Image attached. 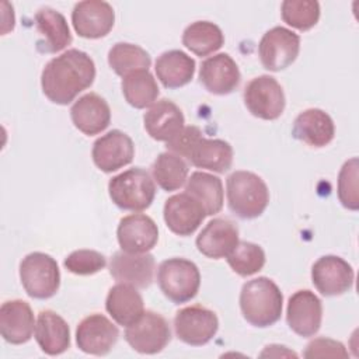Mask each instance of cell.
<instances>
[{"mask_svg":"<svg viewBox=\"0 0 359 359\" xmlns=\"http://www.w3.org/2000/svg\"><path fill=\"white\" fill-rule=\"evenodd\" d=\"M95 79L94 60L83 50L67 49L50 59L41 74L45 97L57 105H67Z\"/></svg>","mask_w":359,"mask_h":359,"instance_id":"cell-1","label":"cell"},{"mask_svg":"<svg viewBox=\"0 0 359 359\" xmlns=\"http://www.w3.org/2000/svg\"><path fill=\"white\" fill-rule=\"evenodd\" d=\"M240 309L248 324L266 328L280 318L283 294L272 279L259 276L243 285L240 292Z\"/></svg>","mask_w":359,"mask_h":359,"instance_id":"cell-2","label":"cell"},{"mask_svg":"<svg viewBox=\"0 0 359 359\" xmlns=\"http://www.w3.org/2000/svg\"><path fill=\"white\" fill-rule=\"evenodd\" d=\"M226 196L230 210L240 219H255L269 203L265 181L251 171L238 170L226 180Z\"/></svg>","mask_w":359,"mask_h":359,"instance_id":"cell-3","label":"cell"},{"mask_svg":"<svg viewBox=\"0 0 359 359\" xmlns=\"http://www.w3.org/2000/svg\"><path fill=\"white\" fill-rule=\"evenodd\" d=\"M108 194L119 209L140 212L154 201L156 185L144 168L133 167L109 180Z\"/></svg>","mask_w":359,"mask_h":359,"instance_id":"cell-4","label":"cell"},{"mask_svg":"<svg viewBox=\"0 0 359 359\" xmlns=\"http://www.w3.org/2000/svg\"><path fill=\"white\" fill-rule=\"evenodd\" d=\"M157 283L163 294L175 304L194 299L201 286L198 266L185 258H168L158 265Z\"/></svg>","mask_w":359,"mask_h":359,"instance_id":"cell-5","label":"cell"},{"mask_svg":"<svg viewBox=\"0 0 359 359\" xmlns=\"http://www.w3.org/2000/svg\"><path fill=\"white\" fill-rule=\"evenodd\" d=\"M20 280L32 299L45 300L55 296L60 286V271L56 259L45 252H29L20 262Z\"/></svg>","mask_w":359,"mask_h":359,"instance_id":"cell-6","label":"cell"},{"mask_svg":"<svg viewBox=\"0 0 359 359\" xmlns=\"http://www.w3.org/2000/svg\"><path fill=\"white\" fill-rule=\"evenodd\" d=\"M243 98L251 115L264 121L278 119L286 105L282 86L275 77L268 74L250 80L244 88Z\"/></svg>","mask_w":359,"mask_h":359,"instance_id":"cell-7","label":"cell"},{"mask_svg":"<svg viewBox=\"0 0 359 359\" xmlns=\"http://www.w3.org/2000/svg\"><path fill=\"white\" fill-rule=\"evenodd\" d=\"M125 339L133 351L154 355L168 345L171 330L168 321L160 313L146 310L135 324L126 327Z\"/></svg>","mask_w":359,"mask_h":359,"instance_id":"cell-8","label":"cell"},{"mask_svg":"<svg viewBox=\"0 0 359 359\" xmlns=\"http://www.w3.org/2000/svg\"><path fill=\"white\" fill-rule=\"evenodd\" d=\"M299 50L300 36L285 27L268 29L258 45L259 60L269 72H280L289 67L299 56Z\"/></svg>","mask_w":359,"mask_h":359,"instance_id":"cell-9","label":"cell"},{"mask_svg":"<svg viewBox=\"0 0 359 359\" xmlns=\"http://www.w3.org/2000/svg\"><path fill=\"white\" fill-rule=\"evenodd\" d=\"M219 330L215 311L199 306H188L175 313L174 331L180 341L191 346H202L213 339Z\"/></svg>","mask_w":359,"mask_h":359,"instance_id":"cell-10","label":"cell"},{"mask_svg":"<svg viewBox=\"0 0 359 359\" xmlns=\"http://www.w3.org/2000/svg\"><path fill=\"white\" fill-rule=\"evenodd\" d=\"M118 338V327L100 313L84 317L76 330V344L80 351L88 355H108L115 346Z\"/></svg>","mask_w":359,"mask_h":359,"instance_id":"cell-11","label":"cell"},{"mask_svg":"<svg viewBox=\"0 0 359 359\" xmlns=\"http://www.w3.org/2000/svg\"><path fill=\"white\" fill-rule=\"evenodd\" d=\"M286 321L289 328L303 338L316 335L323 321V304L309 289L294 292L287 302Z\"/></svg>","mask_w":359,"mask_h":359,"instance_id":"cell-12","label":"cell"},{"mask_svg":"<svg viewBox=\"0 0 359 359\" xmlns=\"http://www.w3.org/2000/svg\"><path fill=\"white\" fill-rule=\"evenodd\" d=\"M115 22V11L108 1L84 0L76 3L72 11V24L81 38L98 39L109 34Z\"/></svg>","mask_w":359,"mask_h":359,"instance_id":"cell-13","label":"cell"},{"mask_svg":"<svg viewBox=\"0 0 359 359\" xmlns=\"http://www.w3.org/2000/svg\"><path fill=\"white\" fill-rule=\"evenodd\" d=\"M165 226L178 236L187 237L194 234L206 217L203 205L189 195L181 192L170 196L163 209Z\"/></svg>","mask_w":359,"mask_h":359,"instance_id":"cell-14","label":"cell"},{"mask_svg":"<svg viewBox=\"0 0 359 359\" xmlns=\"http://www.w3.org/2000/svg\"><path fill=\"white\" fill-rule=\"evenodd\" d=\"M355 272L344 258L324 255L311 266V280L323 296H339L353 286Z\"/></svg>","mask_w":359,"mask_h":359,"instance_id":"cell-15","label":"cell"},{"mask_svg":"<svg viewBox=\"0 0 359 359\" xmlns=\"http://www.w3.org/2000/svg\"><path fill=\"white\" fill-rule=\"evenodd\" d=\"M91 157L101 171H116L132 163L135 157L133 140L125 132L112 129L94 142Z\"/></svg>","mask_w":359,"mask_h":359,"instance_id":"cell-16","label":"cell"},{"mask_svg":"<svg viewBox=\"0 0 359 359\" xmlns=\"http://www.w3.org/2000/svg\"><path fill=\"white\" fill-rule=\"evenodd\" d=\"M116 237L121 250L130 254L149 252L158 241V227L143 213H132L119 220Z\"/></svg>","mask_w":359,"mask_h":359,"instance_id":"cell-17","label":"cell"},{"mask_svg":"<svg viewBox=\"0 0 359 359\" xmlns=\"http://www.w3.org/2000/svg\"><path fill=\"white\" fill-rule=\"evenodd\" d=\"M156 261L149 252L130 254L116 251L109 262V273L119 283H128L137 289L149 287L154 278Z\"/></svg>","mask_w":359,"mask_h":359,"instance_id":"cell-18","label":"cell"},{"mask_svg":"<svg viewBox=\"0 0 359 359\" xmlns=\"http://www.w3.org/2000/svg\"><path fill=\"white\" fill-rule=\"evenodd\" d=\"M241 81L237 63L229 53H217L205 59L199 69V83L216 95L233 93Z\"/></svg>","mask_w":359,"mask_h":359,"instance_id":"cell-19","label":"cell"},{"mask_svg":"<svg viewBox=\"0 0 359 359\" xmlns=\"http://www.w3.org/2000/svg\"><path fill=\"white\" fill-rule=\"evenodd\" d=\"M238 227L234 222L223 217L212 219L198 234L196 248L212 259L226 258L238 244Z\"/></svg>","mask_w":359,"mask_h":359,"instance_id":"cell-20","label":"cell"},{"mask_svg":"<svg viewBox=\"0 0 359 359\" xmlns=\"http://www.w3.org/2000/svg\"><path fill=\"white\" fill-rule=\"evenodd\" d=\"M35 318L31 306L21 299L7 300L0 307V332L6 342L21 345L31 339Z\"/></svg>","mask_w":359,"mask_h":359,"instance_id":"cell-21","label":"cell"},{"mask_svg":"<svg viewBox=\"0 0 359 359\" xmlns=\"http://www.w3.org/2000/svg\"><path fill=\"white\" fill-rule=\"evenodd\" d=\"M70 118L76 129L87 136H94L109 126L111 108L97 93H87L74 101L70 108Z\"/></svg>","mask_w":359,"mask_h":359,"instance_id":"cell-22","label":"cell"},{"mask_svg":"<svg viewBox=\"0 0 359 359\" xmlns=\"http://www.w3.org/2000/svg\"><path fill=\"white\" fill-rule=\"evenodd\" d=\"M34 18L39 34L36 49L41 53H56L72 43L70 28L62 13L50 7H42L36 11Z\"/></svg>","mask_w":359,"mask_h":359,"instance_id":"cell-23","label":"cell"},{"mask_svg":"<svg viewBox=\"0 0 359 359\" xmlns=\"http://www.w3.org/2000/svg\"><path fill=\"white\" fill-rule=\"evenodd\" d=\"M292 135L310 147H324L331 143L335 136L334 121L325 111L309 108L296 116Z\"/></svg>","mask_w":359,"mask_h":359,"instance_id":"cell-24","label":"cell"},{"mask_svg":"<svg viewBox=\"0 0 359 359\" xmlns=\"http://www.w3.org/2000/svg\"><path fill=\"white\" fill-rule=\"evenodd\" d=\"M143 123L151 139L167 143L184 128L185 118L175 102L163 98L144 112Z\"/></svg>","mask_w":359,"mask_h":359,"instance_id":"cell-25","label":"cell"},{"mask_svg":"<svg viewBox=\"0 0 359 359\" xmlns=\"http://www.w3.org/2000/svg\"><path fill=\"white\" fill-rule=\"evenodd\" d=\"M105 309L116 324L129 327L143 316L144 303L137 287L118 282L108 290Z\"/></svg>","mask_w":359,"mask_h":359,"instance_id":"cell-26","label":"cell"},{"mask_svg":"<svg viewBox=\"0 0 359 359\" xmlns=\"http://www.w3.org/2000/svg\"><path fill=\"white\" fill-rule=\"evenodd\" d=\"M35 341L43 353L60 355L70 348V328L57 313L42 310L35 324Z\"/></svg>","mask_w":359,"mask_h":359,"instance_id":"cell-27","label":"cell"},{"mask_svg":"<svg viewBox=\"0 0 359 359\" xmlns=\"http://www.w3.org/2000/svg\"><path fill=\"white\" fill-rule=\"evenodd\" d=\"M195 66V60L185 52L171 49L157 57L154 72L165 88H180L194 79Z\"/></svg>","mask_w":359,"mask_h":359,"instance_id":"cell-28","label":"cell"},{"mask_svg":"<svg viewBox=\"0 0 359 359\" xmlns=\"http://www.w3.org/2000/svg\"><path fill=\"white\" fill-rule=\"evenodd\" d=\"M188 161L213 172H226L233 164V147L222 139L202 137L189 154Z\"/></svg>","mask_w":359,"mask_h":359,"instance_id":"cell-29","label":"cell"},{"mask_svg":"<svg viewBox=\"0 0 359 359\" xmlns=\"http://www.w3.org/2000/svg\"><path fill=\"white\" fill-rule=\"evenodd\" d=\"M185 192L196 198L205 208L206 216L219 213L223 208V184L222 180L213 174L195 171L187 180Z\"/></svg>","mask_w":359,"mask_h":359,"instance_id":"cell-30","label":"cell"},{"mask_svg":"<svg viewBox=\"0 0 359 359\" xmlns=\"http://www.w3.org/2000/svg\"><path fill=\"white\" fill-rule=\"evenodd\" d=\"M121 88L125 101L136 109L151 107L160 94L156 79L146 69L132 72L122 77Z\"/></svg>","mask_w":359,"mask_h":359,"instance_id":"cell-31","label":"cell"},{"mask_svg":"<svg viewBox=\"0 0 359 359\" xmlns=\"http://www.w3.org/2000/svg\"><path fill=\"white\" fill-rule=\"evenodd\" d=\"M223 43L224 35L222 29L210 21H195L182 32V45L201 57L219 50Z\"/></svg>","mask_w":359,"mask_h":359,"instance_id":"cell-32","label":"cell"},{"mask_svg":"<svg viewBox=\"0 0 359 359\" xmlns=\"http://www.w3.org/2000/svg\"><path fill=\"white\" fill-rule=\"evenodd\" d=\"M188 172L189 168L185 160L171 151L160 153L151 165L153 180L167 192L180 189L187 182Z\"/></svg>","mask_w":359,"mask_h":359,"instance_id":"cell-33","label":"cell"},{"mask_svg":"<svg viewBox=\"0 0 359 359\" xmlns=\"http://www.w3.org/2000/svg\"><path fill=\"white\" fill-rule=\"evenodd\" d=\"M108 65L118 76L125 77L136 70H149L151 57L146 49L136 43L116 42L108 52Z\"/></svg>","mask_w":359,"mask_h":359,"instance_id":"cell-34","label":"cell"},{"mask_svg":"<svg viewBox=\"0 0 359 359\" xmlns=\"http://www.w3.org/2000/svg\"><path fill=\"white\" fill-rule=\"evenodd\" d=\"M230 268L240 276H251L265 265V252L261 245L250 241H238L226 257Z\"/></svg>","mask_w":359,"mask_h":359,"instance_id":"cell-35","label":"cell"},{"mask_svg":"<svg viewBox=\"0 0 359 359\" xmlns=\"http://www.w3.org/2000/svg\"><path fill=\"white\" fill-rule=\"evenodd\" d=\"M280 15L289 27L309 31L320 20V3L316 0H285L280 6Z\"/></svg>","mask_w":359,"mask_h":359,"instance_id":"cell-36","label":"cell"},{"mask_svg":"<svg viewBox=\"0 0 359 359\" xmlns=\"http://www.w3.org/2000/svg\"><path fill=\"white\" fill-rule=\"evenodd\" d=\"M358 168V158L352 157L344 163L338 174V199L342 203V206L349 210L359 209Z\"/></svg>","mask_w":359,"mask_h":359,"instance_id":"cell-37","label":"cell"},{"mask_svg":"<svg viewBox=\"0 0 359 359\" xmlns=\"http://www.w3.org/2000/svg\"><path fill=\"white\" fill-rule=\"evenodd\" d=\"M63 265L74 275L88 276L102 271L107 266V258L94 250H76L65 258Z\"/></svg>","mask_w":359,"mask_h":359,"instance_id":"cell-38","label":"cell"},{"mask_svg":"<svg viewBox=\"0 0 359 359\" xmlns=\"http://www.w3.org/2000/svg\"><path fill=\"white\" fill-rule=\"evenodd\" d=\"M202 137H203L202 130L198 126L195 125L184 126L171 140L165 143V147H167V151H171L188 160L191 151Z\"/></svg>","mask_w":359,"mask_h":359,"instance_id":"cell-39","label":"cell"},{"mask_svg":"<svg viewBox=\"0 0 359 359\" xmlns=\"http://www.w3.org/2000/svg\"><path fill=\"white\" fill-rule=\"evenodd\" d=\"M344 344L331 338H316L310 341L303 352L304 358H348Z\"/></svg>","mask_w":359,"mask_h":359,"instance_id":"cell-40","label":"cell"},{"mask_svg":"<svg viewBox=\"0 0 359 359\" xmlns=\"http://www.w3.org/2000/svg\"><path fill=\"white\" fill-rule=\"evenodd\" d=\"M279 346L280 345H268L265 346V349L261 352L259 356H297L294 352L289 351L286 346L282 345L280 351H279Z\"/></svg>","mask_w":359,"mask_h":359,"instance_id":"cell-41","label":"cell"}]
</instances>
